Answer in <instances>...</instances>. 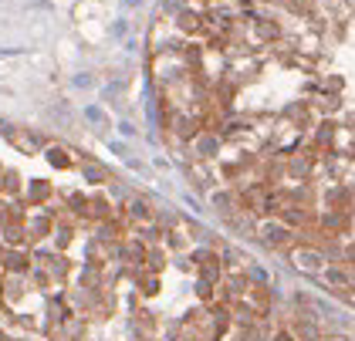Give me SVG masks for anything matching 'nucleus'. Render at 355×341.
Listing matches in <instances>:
<instances>
[{
  "instance_id": "1",
  "label": "nucleus",
  "mask_w": 355,
  "mask_h": 341,
  "mask_svg": "<svg viewBox=\"0 0 355 341\" xmlns=\"http://www.w3.org/2000/svg\"><path fill=\"white\" fill-rule=\"evenodd\" d=\"M74 88H91V78H74Z\"/></svg>"
}]
</instances>
